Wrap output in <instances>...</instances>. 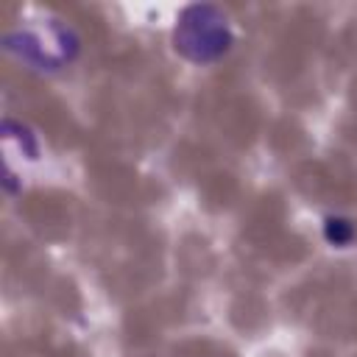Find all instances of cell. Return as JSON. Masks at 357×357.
<instances>
[{
  "label": "cell",
  "mask_w": 357,
  "mask_h": 357,
  "mask_svg": "<svg viewBox=\"0 0 357 357\" xmlns=\"http://www.w3.org/2000/svg\"><path fill=\"white\" fill-rule=\"evenodd\" d=\"M226 20L212 6H195L181 17V33H176V47L192 59H212L226 50L229 33Z\"/></svg>",
  "instance_id": "6da1fadb"
},
{
  "label": "cell",
  "mask_w": 357,
  "mask_h": 357,
  "mask_svg": "<svg viewBox=\"0 0 357 357\" xmlns=\"http://www.w3.org/2000/svg\"><path fill=\"white\" fill-rule=\"evenodd\" d=\"M349 234H351V226H349V220H335V218H329L326 220V237L332 240V243H346L349 240Z\"/></svg>",
  "instance_id": "7a4b0ae2"
}]
</instances>
